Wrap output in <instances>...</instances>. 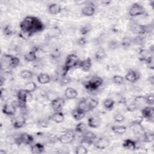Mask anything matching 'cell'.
I'll return each instance as SVG.
<instances>
[{
    "instance_id": "8fae6325",
    "label": "cell",
    "mask_w": 154,
    "mask_h": 154,
    "mask_svg": "<svg viewBox=\"0 0 154 154\" xmlns=\"http://www.w3.org/2000/svg\"><path fill=\"white\" fill-rule=\"evenodd\" d=\"M82 134V143H85L88 145H91L94 143V140L96 139V135L93 132L86 131Z\"/></svg>"
},
{
    "instance_id": "7dc6e473",
    "label": "cell",
    "mask_w": 154,
    "mask_h": 154,
    "mask_svg": "<svg viewBox=\"0 0 154 154\" xmlns=\"http://www.w3.org/2000/svg\"><path fill=\"white\" fill-rule=\"evenodd\" d=\"M119 47V43L116 40H111L109 43V48L111 49H116Z\"/></svg>"
},
{
    "instance_id": "83f0119b",
    "label": "cell",
    "mask_w": 154,
    "mask_h": 154,
    "mask_svg": "<svg viewBox=\"0 0 154 154\" xmlns=\"http://www.w3.org/2000/svg\"><path fill=\"white\" fill-rule=\"evenodd\" d=\"M106 56V54L104 49L99 48L94 54V58L97 61H102Z\"/></svg>"
},
{
    "instance_id": "8992f818",
    "label": "cell",
    "mask_w": 154,
    "mask_h": 154,
    "mask_svg": "<svg viewBox=\"0 0 154 154\" xmlns=\"http://www.w3.org/2000/svg\"><path fill=\"white\" fill-rule=\"evenodd\" d=\"M34 141L33 137L27 133H22L19 136L14 137V142L17 145H21V144H25L29 145L32 143Z\"/></svg>"
},
{
    "instance_id": "d6986e66",
    "label": "cell",
    "mask_w": 154,
    "mask_h": 154,
    "mask_svg": "<svg viewBox=\"0 0 154 154\" xmlns=\"http://www.w3.org/2000/svg\"><path fill=\"white\" fill-rule=\"evenodd\" d=\"M101 123V120L99 117L91 116L87 120V125L90 128H97Z\"/></svg>"
},
{
    "instance_id": "8d00e7d4",
    "label": "cell",
    "mask_w": 154,
    "mask_h": 154,
    "mask_svg": "<svg viewBox=\"0 0 154 154\" xmlns=\"http://www.w3.org/2000/svg\"><path fill=\"white\" fill-rule=\"evenodd\" d=\"M20 76L23 79H29L33 76V73L29 70H23L20 72Z\"/></svg>"
},
{
    "instance_id": "3957f363",
    "label": "cell",
    "mask_w": 154,
    "mask_h": 154,
    "mask_svg": "<svg viewBox=\"0 0 154 154\" xmlns=\"http://www.w3.org/2000/svg\"><path fill=\"white\" fill-rule=\"evenodd\" d=\"M103 79L98 76H94L84 84L85 88L89 91H95L103 84Z\"/></svg>"
},
{
    "instance_id": "4fadbf2b",
    "label": "cell",
    "mask_w": 154,
    "mask_h": 154,
    "mask_svg": "<svg viewBox=\"0 0 154 154\" xmlns=\"http://www.w3.org/2000/svg\"><path fill=\"white\" fill-rule=\"evenodd\" d=\"M140 75L138 72L135 70H129L125 76V80L131 83H134L138 81Z\"/></svg>"
},
{
    "instance_id": "2e32d148",
    "label": "cell",
    "mask_w": 154,
    "mask_h": 154,
    "mask_svg": "<svg viewBox=\"0 0 154 154\" xmlns=\"http://www.w3.org/2000/svg\"><path fill=\"white\" fill-rule=\"evenodd\" d=\"M3 114L7 116H14L16 112V106L13 103H5L2 108Z\"/></svg>"
},
{
    "instance_id": "5bb4252c",
    "label": "cell",
    "mask_w": 154,
    "mask_h": 154,
    "mask_svg": "<svg viewBox=\"0 0 154 154\" xmlns=\"http://www.w3.org/2000/svg\"><path fill=\"white\" fill-rule=\"evenodd\" d=\"M25 119L22 116L14 117L11 119V123L13 126L16 129H20L22 128L25 124Z\"/></svg>"
},
{
    "instance_id": "9c48e42d",
    "label": "cell",
    "mask_w": 154,
    "mask_h": 154,
    "mask_svg": "<svg viewBox=\"0 0 154 154\" xmlns=\"http://www.w3.org/2000/svg\"><path fill=\"white\" fill-rule=\"evenodd\" d=\"M132 32L135 34H144L149 31V26L139 23H133L130 26Z\"/></svg>"
},
{
    "instance_id": "7402d4cb",
    "label": "cell",
    "mask_w": 154,
    "mask_h": 154,
    "mask_svg": "<svg viewBox=\"0 0 154 154\" xmlns=\"http://www.w3.org/2000/svg\"><path fill=\"white\" fill-rule=\"evenodd\" d=\"M62 11L61 5L57 3H52L48 6V11L51 14L56 15L60 13Z\"/></svg>"
},
{
    "instance_id": "ac0fdd59",
    "label": "cell",
    "mask_w": 154,
    "mask_h": 154,
    "mask_svg": "<svg viewBox=\"0 0 154 154\" xmlns=\"http://www.w3.org/2000/svg\"><path fill=\"white\" fill-rule=\"evenodd\" d=\"M122 146L124 149L128 150H135L137 149V142L132 139H126L125 140Z\"/></svg>"
},
{
    "instance_id": "f6af8a7d",
    "label": "cell",
    "mask_w": 154,
    "mask_h": 154,
    "mask_svg": "<svg viewBox=\"0 0 154 154\" xmlns=\"http://www.w3.org/2000/svg\"><path fill=\"white\" fill-rule=\"evenodd\" d=\"M144 118L142 116H135L131 122V123H134V124H141L142 122L143 121Z\"/></svg>"
},
{
    "instance_id": "7c38bea8",
    "label": "cell",
    "mask_w": 154,
    "mask_h": 154,
    "mask_svg": "<svg viewBox=\"0 0 154 154\" xmlns=\"http://www.w3.org/2000/svg\"><path fill=\"white\" fill-rule=\"evenodd\" d=\"M65 104V100L63 98L58 97L55 99L52 100L51 102V105L52 108L55 111H60L63 108Z\"/></svg>"
},
{
    "instance_id": "f546056e",
    "label": "cell",
    "mask_w": 154,
    "mask_h": 154,
    "mask_svg": "<svg viewBox=\"0 0 154 154\" xmlns=\"http://www.w3.org/2000/svg\"><path fill=\"white\" fill-rule=\"evenodd\" d=\"M77 108H78L79 109H80L81 110H82V111H84L85 113L91 111L90 107L89 106V105L85 101V99H83L79 102V103L77 105Z\"/></svg>"
},
{
    "instance_id": "603a6c76",
    "label": "cell",
    "mask_w": 154,
    "mask_h": 154,
    "mask_svg": "<svg viewBox=\"0 0 154 154\" xmlns=\"http://www.w3.org/2000/svg\"><path fill=\"white\" fill-rule=\"evenodd\" d=\"M37 80L41 84H46L51 82V76L45 73H41L37 76Z\"/></svg>"
},
{
    "instance_id": "484cf974",
    "label": "cell",
    "mask_w": 154,
    "mask_h": 154,
    "mask_svg": "<svg viewBox=\"0 0 154 154\" xmlns=\"http://www.w3.org/2000/svg\"><path fill=\"white\" fill-rule=\"evenodd\" d=\"M45 146L43 144L40 143H37L31 146V151L32 153L34 154H40L44 152Z\"/></svg>"
},
{
    "instance_id": "836d02e7",
    "label": "cell",
    "mask_w": 154,
    "mask_h": 154,
    "mask_svg": "<svg viewBox=\"0 0 154 154\" xmlns=\"http://www.w3.org/2000/svg\"><path fill=\"white\" fill-rule=\"evenodd\" d=\"M23 88L30 93H32L37 90V85L34 82L30 81L25 84Z\"/></svg>"
},
{
    "instance_id": "f1b7e54d",
    "label": "cell",
    "mask_w": 154,
    "mask_h": 154,
    "mask_svg": "<svg viewBox=\"0 0 154 154\" xmlns=\"http://www.w3.org/2000/svg\"><path fill=\"white\" fill-rule=\"evenodd\" d=\"M115 103L116 102L112 99H111V97H108L103 100V106L106 110L111 111L114 108Z\"/></svg>"
},
{
    "instance_id": "60d3db41",
    "label": "cell",
    "mask_w": 154,
    "mask_h": 154,
    "mask_svg": "<svg viewBox=\"0 0 154 154\" xmlns=\"http://www.w3.org/2000/svg\"><path fill=\"white\" fill-rule=\"evenodd\" d=\"M71 82V78L67 75L61 76L60 79V84L62 86H65Z\"/></svg>"
},
{
    "instance_id": "52a82bcc",
    "label": "cell",
    "mask_w": 154,
    "mask_h": 154,
    "mask_svg": "<svg viewBox=\"0 0 154 154\" xmlns=\"http://www.w3.org/2000/svg\"><path fill=\"white\" fill-rule=\"evenodd\" d=\"M145 13V8L142 5L138 3H134L132 4L128 11V14L131 17H137L144 15Z\"/></svg>"
},
{
    "instance_id": "277c9868",
    "label": "cell",
    "mask_w": 154,
    "mask_h": 154,
    "mask_svg": "<svg viewBox=\"0 0 154 154\" xmlns=\"http://www.w3.org/2000/svg\"><path fill=\"white\" fill-rule=\"evenodd\" d=\"M79 61L80 60H79V58L76 54H69L66 58L65 63L64 65L67 72H68L72 68L78 66Z\"/></svg>"
},
{
    "instance_id": "d590c367",
    "label": "cell",
    "mask_w": 154,
    "mask_h": 154,
    "mask_svg": "<svg viewBox=\"0 0 154 154\" xmlns=\"http://www.w3.org/2000/svg\"><path fill=\"white\" fill-rule=\"evenodd\" d=\"M75 130L76 132L78 133L83 134L84 132L87 131V126L84 123L79 122L76 125Z\"/></svg>"
},
{
    "instance_id": "44dd1931",
    "label": "cell",
    "mask_w": 154,
    "mask_h": 154,
    "mask_svg": "<svg viewBox=\"0 0 154 154\" xmlns=\"http://www.w3.org/2000/svg\"><path fill=\"white\" fill-rule=\"evenodd\" d=\"M81 12H82V14L85 16H88V17L92 16L94 15L95 13L94 6L92 4H88L82 8Z\"/></svg>"
},
{
    "instance_id": "74e56055",
    "label": "cell",
    "mask_w": 154,
    "mask_h": 154,
    "mask_svg": "<svg viewBox=\"0 0 154 154\" xmlns=\"http://www.w3.org/2000/svg\"><path fill=\"white\" fill-rule=\"evenodd\" d=\"M112 79L113 82L117 85H122L124 83L125 81V78L119 75H114Z\"/></svg>"
},
{
    "instance_id": "4dcf8cb0",
    "label": "cell",
    "mask_w": 154,
    "mask_h": 154,
    "mask_svg": "<svg viewBox=\"0 0 154 154\" xmlns=\"http://www.w3.org/2000/svg\"><path fill=\"white\" fill-rule=\"evenodd\" d=\"M127 128L123 125H114L111 127L112 131L117 134L122 135L126 132Z\"/></svg>"
},
{
    "instance_id": "30bf717a",
    "label": "cell",
    "mask_w": 154,
    "mask_h": 154,
    "mask_svg": "<svg viewBox=\"0 0 154 154\" xmlns=\"http://www.w3.org/2000/svg\"><path fill=\"white\" fill-rule=\"evenodd\" d=\"M141 116L144 119H147V120L153 122L154 119V109L153 106H144L141 109Z\"/></svg>"
},
{
    "instance_id": "5b68a950",
    "label": "cell",
    "mask_w": 154,
    "mask_h": 154,
    "mask_svg": "<svg viewBox=\"0 0 154 154\" xmlns=\"http://www.w3.org/2000/svg\"><path fill=\"white\" fill-rule=\"evenodd\" d=\"M75 138V132L73 129H68L65 132L58 137V141L63 144H70Z\"/></svg>"
},
{
    "instance_id": "4316f807",
    "label": "cell",
    "mask_w": 154,
    "mask_h": 154,
    "mask_svg": "<svg viewBox=\"0 0 154 154\" xmlns=\"http://www.w3.org/2000/svg\"><path fill=\"white\" fill-rule=\"evenodd\" d=\"M37 50H32L24 55V60L27 62H33L37 58L36 55Z\"/></svg>"
},
{
    "instance_id": "ffe728a7",
    "label": "cell",
    "mask_w": 154,
    "mask_h": 154,
    "mask_svg": "<svg viewBox=\"0 0 154 154\" xmlns=\"http://www.w3.org/2000/svg\"><path fill=\"white\" fill-rule=\"evenodd\" d=\"M64 96L68 100L75 99L78 96V92L72 87H67L64 91Z\"/></svg>"
},
{
    "instance_id": "7bdbcfd3",
    "label": "cell",
    "mask_w": 154,
    "mask_h": 154,
    "mask_svg": "<svg viewBox=\"0 0 154 154\" xmlns=\"http://www.w3.org/2000/svg\"><path fill=\"white\" fill-rule=\"evenodd\" d=\"M125 116L121 113H116L114 116V120L117 123H121L125 120Z\"/></svg>"
},
{
    "instance_id": "bcb514c9",
    "label": "cell",
    "mask_w": 154,
    "mask_h": 154,
    "mask_svg": "<svg viewBox=\"0 0 154 154\" xmlns=\"http://www.w3.org/2000/svg\"><path fill=\"white\" fill-rule=\"evenodd\" d=\"M132 43V41L129 38H127V37H125L123 39V41L122 42V45L123 46V47H124L125 48H128L131 44Z\"/></svg>"
},
{
    "instance_id": "ba28073f",
    "label": "cell",
    "mask_w": 154,
    "mask_h": 154,
    "mask_svg": "<svg viewBox=\"0 0 154 154\" xmlns=\"http://www.w3.org/2000/svg\"><path fill=\"white\" fill-rule=\"evenodd\" d=\"M17 98L18 102L26 103L32 100V95L31 93L25 90L24 88H22L17 91Z\"/></svg>"
},
{
    "instance_id": "ab89813d",
    "label": "cell",
    "mask_w": 154,
    "mask_h": 154,
    "mask_svg": "<svg viewBox=\"0 0 154 154\" xmlns=\"http://www.w3.org/2000/svg\"><path fill=\"white\" fill-rule=\"evenodd\" d=\"M145 103L147 104L149 106H153L154 103V98H153V94L149 93L147 95L144 96Z\"/></svg>"
},
{
    "instance_id": "f907efd6",
    "label": "cell",
    "mask_w": 154,
    "mask_h": 154,
    "mask_svg": "<svg viewBox=\"0 0 154 154\" xmlns=\"http://www.w3.org/2000/svg\"><path fill=\"white\" fill-rule=\"evenodd\" d=\"M149 81L150 83L152 85H153V84H154V78H153V76H149Z\"/></svg>"
},
{
    "instance_id": "f5cc1de1",
    "label": "cell",
    "mask_w": 154,
    "mask_h": 154,
    "mask_svg": "<svg viewBox=\"0 0 154 154\" xmlns=\"http://www.w3.org/2000/svg\"><path fill=\"white\" fill-rule=\"evenodd\" d=\"M5 152L3 150H0V154H5Z\"/></svg>"
},
{
    "instance_id": "f35d334b",
    "label": "cell",
    "mask_w": 154,
    "mask_h": 154,
    "mask_svg": "<svg viewBox=\"0 0 154 154\" xmlns=\"http://www.w3.org/2000/svg\"><path fill=\"white\" fill-rule=\"evenodd\" d=\"M75 153L76 154H85L88 153V150L84 145L81 144L75 148Z\"/></svg>"
},
{
    "instance_id": "7a4b0ae2",
    "label": "cell",
    "mask_w": 154,
    "mask_h": 154,
    "mask_svg": "<svg viewBox=\"0 0 154 154\" xmlns=\"http://www.w3.org/2000/svg\"><path fill=\"white\" fill-rule=\"evenodd\" d=\"M20 63V60L17 57L12 55L4 54L1 58V69L5 67L6 69H10L16 67Z\"/></svg>"
},
{
    "instance_id": "cb8c5ba5",
    "label": "cell",
    "mask_w": 154,
    "mask_h": 154,
    "mask_svg": "<svg viewBox=\"0 0 154 154\" xmlns=\"http://www.w3.org/2000/svg\"><path fill=\"white\" fill-rule=\"evenodd\" d=\"M85 114V112H84L77 107L73 109V111H72V116L76 121H79L82 120L84 117Z\"/></svg>"
},
{
    "instance_id": "1f68e13d",
    "label": "cell",
    "mask_w": 154,
    "mask_h": 154,
    "mask_svg": "<svg viewBox=\"0 0 154 154\" xmlns=\"http://www.w3.org/2000/svg\"><path fill=\"white\" fill-rule=\"evenodd\" d=\"M85 100L87 102V103H88V105H89V106L90 107L91 110L94 109L99 104L98 100L94 97H88L87 98H85Z\"/></svg>"
},
{
    "instance_id": "6da1fadb",
    "label": "cell",
    "mask_w": 154,
    "mask_h": 154,
    "mask_svg": "<svg viewBox=\"0 0 154 154\" xmlns=\"http://www.w3.org/2000/svg\"><path fill=\"white\" fill-rule=\"evenodd\" d=\"M21 32L20 36L23 38L30 37L34 34L43 31L45 26L44 23L37 17L32 16H26L19 25Z\"/></svg>"
},
{
    "instance_id": "ee69618b",
    "label": "cell",
    "mask_w": 154,
    "mask_h": 154,
    "mask_svg": "<svg viewBox=\"0 0 154 154\" xmlns=\"http://www.w3.org/2000/svg\"><path fill=\"white\" fill-rule=\"evenodd\" d=\"M138 106L135 103V102H132L131 103H130L129 105H128L126 107V109L129 111V112H133L134 111H136L137 109H138Z\"/></svg>"
},
{
    "instance_id": "d6a6232c",
    "label": "cell",
    "mask_w": 154,
    "mask_h": 154,
    "mask_svg": "<svg viewBox=\"0 0 154 154\" xmlns=\"http://www.w3.org/2000/svg\"><path fill=\"white\" fill-rule=\"evenodd\" d=\"M141 140L144 143H150L153 141L154 137L153 134L152 132H146L144 133L141 137Z\"/></svg>"
},
{
    "instance_id": "b9f144b4",
    "label": "cell",
    "mask_w": 154,
    "mask_h": 154,
    "mask_svg": "<svg viewBox=\"0 0 154 154\" xmlns=\"http://www.w3.org/2000/svg\"><path fill=\"white\" fill-rule=\"evenodd\" d=\"M91 26L90 24H86L82 26L80 29V32L82 35H86L91 30Z\"/></svg>"
},
{
    "instance_id": "d4e9b609",
    "label": "cell",
    "mask_w": 154,
    "mask_h": 154,
    "mask_svg": "<svg viewBox=\"0 0 154 154\" xmlns=\"http://www.w3.org/2000/svg\"><path fill=\"white\" fill-rule=\"evenodd\" d=\"M51 119L56 123H61L64 120V115L61 111H55L51 116Z\"/></svg>"
},
{
    "instance_id": "e0dca14e",
    "label": "cell",
    "mask_w": 154,
    "mask_h": 154,
    "mask_svg": "<svg viewBox=\"0 0 154 154\" xmlns=\"http://www.w3.org/2000/svg\"><path fill=\"white\" fill-rule=\"evenodd\" d=\"M92 66V62L90 58H87V59L79 61L78 66L84 72H88Z\"/></svg>"
},
{
    "instance_id": "c3c4849f",
    "label": "cell",
    "mask_w": 154,
    "mask_h": 154,
    "mask_svg": "<svg viewBox=\"0 0 154 154\" xmlns=\"http://www.w3.org/2000/svg\"><path fill=\"white\" fill-rule=\"evenodd\" d=\"M7 94H8V93H7V90L5 88L1 87V99L5 98L7 96Z\"/></svg>"
},
{
    "instance_id": "9a60e30c",
    "label": "cell",
    "mask_w": 154,
    "mask_h": 154,
    "mask_svg": "<svg viewBox=\"0 0 154 154\" xmlns=\"http://www.w3.org/2000/svg\"><path fill=\"white\" fill-rule=\"evenodd\" d=\"M109 145V141L108 140V139L104 137L100 138L94 143V147L99 150L105 149V148L108 147Z\"/></svg>"
},
{
    "instance_id": "681fc988",
    "label": "cell",
    "mask_w": 154,
    "mask_h": 154,
    "mask_svg": "<svg viewBox=\"0 0 154 154\" xmlns=\"http://www.w3.org/2000/svg\"><path fill=\"white\" fill-rule=\"evenodd\" d=\"M77 43L80 45V46H84L86 43V40L85 38L84 37H81L77 40Z\"/></svg>"
},
{
    "instance_id": "816d5d0a",
    "label": "cell",
    "mask_w": 154,
    "mask_h": 154,
    "mask_svg": "<svg viewBox=\"0 0 154 154\" xmlns=\"http://www.w3.org/2000/svg\"><path fill=\"white\" fill-rule=\"evenodd\" d=\"M101 3L103 4V5H109L110 3H111V1H101Z\"/></svg>"
},
{
    "instance_id": "e575fe53",
    "label": "cell",
    "mask_w": 154,
    "mask_h": 154,
    "mask_svg": "<svg viewBox=\"0 0 154 154\" xmlns=\"http://www.w3.org/2000/svg\"><path fill=\"white\" fill-rule=\"evenodd\" d=\"M15 32V30L14 28L10 25H5L3 28V33L5 35L10 36L14 34Z\"/></svg>"
}]
</instances>
